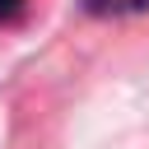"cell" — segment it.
<instances>
[{
  "label": "cell",
  "instance_id": "obj_1",
  "mask_svg": "<svg viewBox=\"0 0 149 149\" xmlns=\"http://www.w3.org/2000/svg\"><path fill=\"white\" fill-rule=\"evenodd\" d=\"M93 14H135V9H149V0H84Z\"/></svg>",
  "mask_w": 149,
  "mask_h": 149
},
{
  "label": "cell",
  "instance_id": "obj_2",
  "mask_svg": "<svg viewBox=\"0 0 149 149\" xmlns=\"http://www.w3.org/2000/svg\"><path fill=\"white\" fill-rule=\"evenodd\" d=\"M19 14H23V0H0V23H9Z\"/></svg>",
  "mask_w": 149,
  "mask_h": 149
}]
</instances>
